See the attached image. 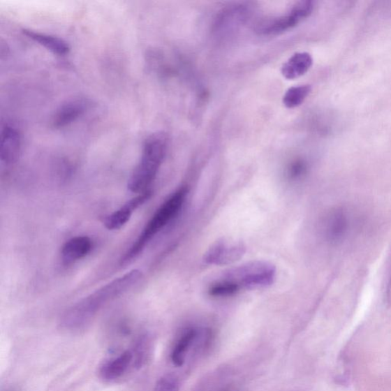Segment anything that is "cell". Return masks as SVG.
<instances>
[{"label":"cell","instance_id":"cell-13","mask_svg":"<svg viewBox=\"0 0 391 391\" xmlns=\"http://www.w3.org/2000/svg\"><path fill=\"white\" fill-rule=\"evenodd\" d=\"M312 65L313 59L311 54L307 52L297 53L283 65L282 75L288 80L297 79L304 75Z\"/></svg>","mask_w":391,"mask_h":391},{"label":"cell","instance_id":"cell-16","mask_svg":"<svg viewBox=\"0 0 391 391\" xmlns=\"http://www.w3.org/2000/svg\"><path fill=\"white\" fill-rule=\"evenodd\" d=\"M311 87L309 85L290 87L283 98V103L285 107L290 109L299 107L311 94Z\"/></svg>","mask_w":391,"mask_h":391},{"label":"cell","instance_id":"cell-11","mask_svg":"<svg viewBox=\"0 0 391 391\" xmlns=\"http://www.w3.org/2000/svg\"><path fill=\"white\" fill-rule=\"evenodd\" d=\"M93 241L87 236H76L64 244L61 250L64 263H72L85 258L92 251Z\"/></svg>","mask_w":391,"mask_h":391},{"label":"cell","instance_id":"cell-4","mask_svg":"<svg viewBox=\"0 0 391 391\" xmlns=\"http://www.w3.org/2000/svg\"><path fill=\"white\" fill-rule=\"evenodd\" d=\"M221 279L239 291L241 289L263 288L270 286L276 279V267L271 263L256 260L231 269Z\"/></svg>","mask_w":391,"mask_h":391},{"label":"cell","instance_id":"cell-3","mask_svg":"<svg viewBox=\"0 0 391 391\" xmlns=\"http://www.w3.org/2000/svg\"><path fill=\"white\" fill-rule=\"evenodd\" d=\"M168 138L162 132L152 134L146 138L140 163L130 177L128 189L133 193H144L156 180L168 150Z\"/></svg>","mask_w":391,"mask_h":391},{"label":"cell","instance_id":"cell-8","mask_svg":"<svg viewBox=\"0 0 391 391\" xmlns=\"http://www.w3.org/2000/svg\"><path fill=\"white\" fill-rule=\"evenodd\" d=\"M21 148L19 132L11 126H5L2 130L0 158L6 165H11L17 161Z\"/></svg>","mask_w":391,"mask_h":391},{"label":"cell","instance_id":"cell-9","mask_svg":"<svg viewBox=\"0 0 391 391\" xmlns=\"http://www.w3.org/2000/svg\"><path fill=\"white\" fill-rule=\"evenodd\" d=\"M87 108V103L82 99H75L61 105L54 114L52 125L55 128H61L75 121L83 115Z\"/></svg>","mask_w":391,"mask_h":391},{"label":"cell","instance_id":"cell-12","mask_svg":"<svg viewBox=\"0 0 391 391\" xmlns=\"http://www.w3.org/2000/svg\"><path fill=\"white\" fill-rule=\"evenodd\" d=\"M302 21L299 15L291 8L289 13L280 17L269 20L260 24L258 31L265 36H275L283 34V31L295 27Z\"/></svg>","mask_w":391,"mask_h":391},{"label":"cell","instance_id":"cell-1","mask_svg":"<svg viewBox=\"0 0 391 391\" xmlns=\"http://www.w3.org/2000/svg\"><path fill=\"white\" fill-rule=\"evenodd\" d=\"M142 279V272L135 269L104 285L64 313L61 320L62 327L69 331L84 328L103 307L133 290Z\"/></svg>","mask_w":391,"mask_h":391},{"label":"cell","instance_id":"cell-15","mask_svg":"<svg viewBox=\"0 0 391 391\" xmlns=\"http://www.w3.org/2000/svg\"><path fill=\"white\" fill-rule=\"evenodd\" d=\"M199 330L191 327L186 329L177 339L170 354V360L177 367H182L186 360L187 353L198 339Z\"/></svg>","mask_w":391,"mask_h":391},{"label":"cell","instance_id":"cell-18","mask_svg":"<svg viewBox=\"0 0 391 391\" xmlns=\"http://www.w3.org/2000/svg\"><path fill=\"white\" fill-rule=\"evenodd\" d=\"M307 170V165L303 161L293 162L288 170V176L290 180H297L302 177Z\"/></svg>","mask_w":391,"mask_h":391},{"label":"cell","instance_id":"cell-6","mask_svg":"<svg viewBox=\"0 0 391 391\" xmlns=\"http://www.w3.org/2000/svg\"><path fill=\"white\" fill-rule=\"evenodd\" d=\"M132 367L136 368L134 349H126L102 364L99 370L100 376L105 381H116L124 376Z\"/></svg>","mask_w":391,"mask_h":391},{"label":"cell","instance_id":"cell-2","mask_svg":"<svg viewBox=\"0 0 391 391\" xmlns=\"http://www.w3.org/2000/svg\"><path fill=\"white\" fill-rule=\"evenodd\" d=\"M189 189L182 186L162 203L154 214L142 232L120 260V264L125 265L132 263L144 251L148 244L165 229L181 213L187 197Z\"/></svg>","mask_w":391,"mask_h":391},{"label":"cell","instance_id":"cell-14","mask_svg":"<svg viewBox=\"0 0 391 391\" xmlns=\"http://www.w3.org/2000/svg\"><path fill=\"white\" fill-rule=\"evenodd\" d=\"M24 35L58 55H65L70 52L69 45L64 40L31 29H23Z\"/></svg>","mask_w":391,"mask_h":391},{"label":"cell","instance_id":"cell-5","mask_svg":"<svg viewBox=\"0 0 391 391\" xmlns=\"http://www.w3.org/2000/svg\"><path fill=\"white\" fill-rule=\"evenodd\" d=\"M242 242L220 241L211 246L205 256V262L210 265H226L237 262L246 253Z\"/></svg>","mask_w":391,"mask_h":391},{"label":"cell","instance_id":"cell-10","mask_svg":"<svg viewBox=\"0 0 391 391\" xmlns=\"http://www.w3.org/2000/svg\"><path fill=\"white\" fill-rule=\"evenodd\" d=\"M348 218L344 210L337 209L330 212L323 223V233L331 242H338L344 237L348 230Z\"/></svg>","mask_w":391,"mask_h":391},{"label":"cell","instance_id":"cell-17","mask_svg":"<svg viewBox=\"0 0 391 391\" xmlns=\"http://www.w3.org/2000/svg\"><path fill=\"white\" fill-rule=\"evenodd\" d=\"M179 389H180V386L175 378L165 376L157 382L153 391H179Z\"/></svg>","mask_w":391,"mask_h":391},{"label":"cell","instance_id":"cell-19","mask_svg":"<svg viewBox=\"0 0 391 391\" xmlns=\"http://www.w3.org/2000/svg\"><path fill=\"white\" fill-rule=\"evenodd\" d=\"M222 391H235V390H232V389H225V390H222Z\"/></svg>","mask_w":391,"mask_h":391},{"label":"cell","instance_id":"cell-7","mask_svg":"<svg viewBox=\"0 0 391 391\" xmlns=\"http://www.w3.org/2000/svg\"><path fill=\"white\" fill-rule=\"evenodd\" d=\"M152 196L151 190L144 192L128 200L124 206L105 218L104 225L109 230H118L131 219L134 212L148 201Z\"/></svg>","mask_w":391,"mask_h":391}]
</instances>
